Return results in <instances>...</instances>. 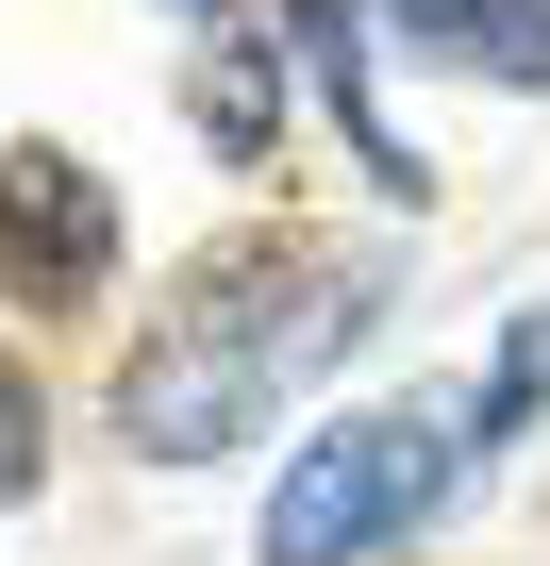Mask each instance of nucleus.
<instances>
[{
    "mask_svg": "<svg viewBox=\"0 0 550 566\" xmlns=\"http://www.w3.org/2000/svg\"><path fill=\"white\" fill-rule=\"evenodd\" d=\"M450 467H467V433L434 417V400H401V417H334L318 450H284V483H267V566H367V549H401L434 500H450Z\"/></svg>",
    "mask_w": 550,
    "mask_h": 566,
    "instance_id": "obj_2",
    "label": "nucleus"
},
{
    "mask_svg": "<svg viewBox=\"0 0 550 566\" xmlns=\"http://www.w3.org/2000/svg\"><path fill=\"white\" fill-rule=\"evenodd\" d=\"M34 467H51V417H34L18 367H0V500H34Z\"/></svg>",
    "mask_w": 550,
    "mask_h": 566,
    "instance_id": "obj_8",
    "label": "nucleus"
},
{
    "mask_svg": "<svg viewBox=\"0 0 550 566\" xmlns=\"http://www.w3.org/2000/svg\"><path fill=\"white\" fill-rule=\"evenodd\" d=\"M284 51H301V67H318V101H334V134H351V150H367V184H384V200H417V184H434V167H417V150H401V134H384V101H367V34H351V18H334V0H284Z\"/></svg>",
    "mask_w": 550,
    "mask_h": 566,
    "instance_id": "obj_4",
    "label": "nucleus"
},
{
    "mask_svg": "<svg viewBox=\"0 0 550 566\" xmlns=\"http://www.w3.org/2000/svg\"><path fill=\"white\" fill-rule=\"evenodd\" d=\"M401 51L467 84H550V0H401Z\"/></svg>",
    "mask_w": 550,
    "mask_h": 566,
    "instance_id": "obj_5",
    "label": "nucleus"
},
{
    "mask_svg": "<svg viewBox=\"0 0 550 566\" xmlns=\"http://www.w3.org/2000/svg\"><path fill=\"white\" fill-rule=\"evenodd\" d=\"M0 283H18V317H84L117 283V200L84 150H0Z\"/></svg>",
    "mask_w": 550,
    "mask_h": 566,
    "instance_id": "obj_3",
    "label": "nucleus"
},
{
    "mask_svg": "<svg viewBox=\"0 0 550 566\" xmlns=\"http://www.w3.org/2000/svg\"><path fill=\"white\" fill-rule=\"evenodd\" d=\"M184 101H200V134H217L234 167H267V134H284V84H267L250 51H200V84H184Z\"/></svg>",
    "mask_w": 550,
    "mask_h": 566,
    "instance_id": "obj_6",
    "label": "nucleus"
},
{
    "mask_svg": "<svg viewBox=\"0 0 550 566\" xmlns=\"http://www.w3.org/2000/svg\"><path fill=\"white\" fill-rule=\"evenodd\" d=\"M184 18H217V0H184Z\"/></svg>",
    "mask_w": 550,
    "mask_h": 566,
    "instance_id": "obj_9",
    "label": "nucleus"
},
{
    "mask_svg": "<svg viewBox=\"0 0 550 566\" xmlns=\"http://www.w3.org/2000/svg\"><path fill=\"white\" fill-rule=\"evenodd\" d=\"M367 317H384V266H367V250L217 233V250L167 283L151 350L117 367V433H134L151 467H217V450H250V433H267V400L318 384Z\"/></svg>",
    "mask_w": 550,
    "mask_h": 566,
    "instance_id": "obj_1",
    "label": "nucleus"
},
{
    "mask_svg": "<svg viewBox=\"0 0 550 566\" xmlns=\"http://www.w3.org/2000/svg\"><path fill=\"white\" fill-rule=\"evenodd\" d=\"M533 417H550V301H533V317L500 334V367H484V400H467V433H484V450H517Z\"/></svg>",
    "mask_w": 550,
    "mask_h": 566,
    "instance_id": "obj_7",
    "label": "nucleus"
}]
</instances>
